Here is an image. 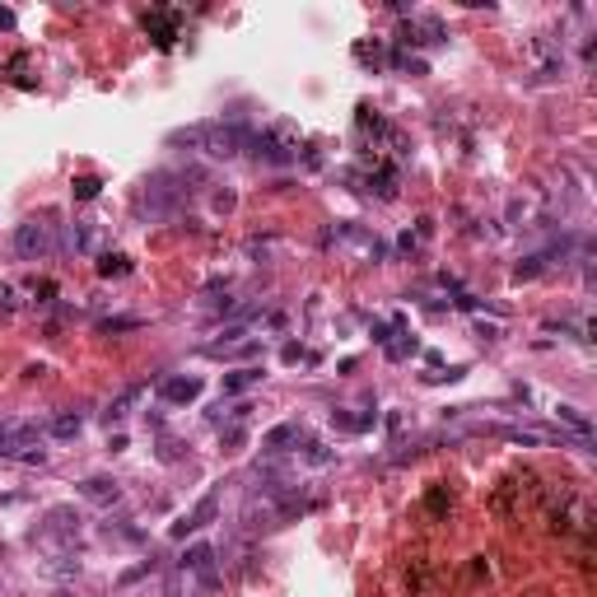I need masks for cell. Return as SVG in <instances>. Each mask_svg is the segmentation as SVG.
<instances>
[{
    "label": "cell",
    "instance_id": "obj_10",
    "mask_svg": "<svg viewBox=\"0 0 597 597\" xmlns=\"http://www.w3.org/2000/svg\"><path fill=\"white\" fill-rule=\"evenodd\" d=\"M79 429H84V420H79V415H56V420L47 424V434H51V439H75Z\"/></svg>",
    "mask_w": 597,
    "mask_h": 597
},
{
    "label": "cell",
    "instance_id": "obj_3",
    "mask_svg": "<svg viewBox=\"0 0 597 597\" xmlns=\"http://www.w3.org/2000/svg\"><path fill=\"white\" fill-rule=\"evenodd\" d=\"M215 509H220V495H215V490H210V495H201V504H196V509H191L187 518H177V523H173V536H187V532H201L205 523L215 518Z\"/></svg>",
    "mask_w": 597,
    "mask_h": 597
},
{
    "label": "cell",
    "instance_id": "obj_13",
    "mask_svg": "<svg viewBox=\"0 0 597 597\" xmlns=\"http://www.w3.org/2000/svg\"><path fill=\"white\" fill-rule=\"evenodd\" d=\"M136 327H145V317H103V322H98V331H136Z\"/></svg>",
    "mask_w": 597,
    "mask_h": 597
},
{
    "label": "cell",
    "instance_id": "obj_18",
    "mask_svg": "<svg viewBox=\"0 0 597 597\" xmlns=\"http://www.w3.org/2000/svg\"><path fill=\"white\" fill-rule=\"evenodd\" d=\"M0 29H15V15H10V10H0Z\"/></svg>",
    "mask_w": 597,
    "mask_h": 597
},
{
    "label": "cell",
    "instance_id": "obj_6",
    "mask_svg": "<svg viewBox=\"0 0 597 597\" xmlns=\"http://www.w3.org/2000/svg\"><path fill=\"white\" fill-rule=\"evenodd\" d=\"M289 443H298V424H294V420L276 424V429H271L266 439H262V453H266V457H280L285 448H289Z\"/></svg>",
    "mask_w": 597,
    "mask_h": 597
},
{
    "label": "cell",
    "instance_id": "obj_14",
    "mask_svg": "<svg viewBox=\"0 0 597 597\" xmlns=\"http://www.w3.org/2000/svg\"><path fill=\"white\" fill-rule=\"evenodd\" d=\"M136 397H141V388H126V392H122V397H117V401L108 406V420H122V415H126V406H131Z\"/></svg>",
    "mask_w": 597,
    "mask_h": 597
},
{
    "label": "cell",
    "instance_id": "obj_4",
    "mask_svg": "<svg viewBox=\"0 0 597 597\" xmlns=\"http://www.w3.org/2000/svg\"><path fill=\"white\" fill-rule=\"evenodd\" d=\"M177 19H182V15H173V10H154V15H145V29H150V38H154L159 47H173Z\"/></svg>",
    "mask_w": 597,
    "mask_h": 597
},
{
    "label": "cell",
    "instance_id": "obj_15",
    "mask_svg": "<svg viewBox=\"0 0 597 597\" xmlns=\"http://www.w3.org/2000/svg\"><path fill=\"white\" fill-rule=\"evenodd\" d=\"M98 187H103L98 177H75V201H94Z\"/></svg>",
    "mask_w": 597,
    "mask_h": 597
},
{
    "label": "cell",
    "instance_id": "obj_11",
    "mask_svg": "<svg viewBox=\"0 0 597 597\" xmlns=\"http://www.w3.org/2000/svg\"><path fill=\"white\" fill-rule=\"evenodd\" d=\"M131 271V262H126L122 252H103L98 257V276H126Z\"/></svg>",
    "mask_w": 597,
    "mask_h": 597
},
{
    "label": "cell",
    "instance_id": "obj_19",
    "mask_svg": "<svg viewBox=\"0 0 597 597\" xmlns=\"http://www.w3.org/2000/svg\"><path fill=\"white\" fill-rule=\"evenodd\" d=\"M0 550H5V546H0Z\"/></svg>",
    "mask_w": 597,
    "mask_h": 597
},
{
    "label": "cell",
    "instance_id": "obj_2",
    "mask_svg": "<svg viewBox=\"0 0 597 597\" xmlns=\"http://www.w3.org/2000/svg\"><path fill=\"white\" fill-rule=\"evenodd\" d=\"M15 252H19V257H29V262L47 257V252H51V224H42V220H24V224L15 229Z\"/></svg>",
    "mask_w": 597,
    "mask_h": 597
},
{
    "label": "cell",
    "instance_id": "obj_1",
    "mask_svg": "<svg viewBox=\"0 0 597 597\" xmlns=\"http://www.w3.org/2000/svg\"><path fill=\"white\" fill-rule=\"evenodd\" d=\"M243 145H248L243 126H201V150L210 159H234Z\"/></svg>",
    "mask_w": 597,
    "mask_h": 597
},
{
    "label": "cell",
    "instance_id": "obj_16",
    "mask_svg": "<svg viewBox=\"0 0 597 597\" xmlns=\"http://www.w3.org/2000/svg\"><path fill=\"white\" fill-rule=\"evenodd\" d=\"M303 457H308L313 467H327V462H331V453L322 448V443H308V453H303Z\"/></svg>",
    "mask_w": 597,
    "mask_h": 597
},
{
    "label": "cell",
    "instance_id": "obj_7",
    "mask_svg": "<svg viewBox=\"0 0 597 597\" xmlns=\"http://www.w3.org/2000/svg\"><path fill=\"white\" fill-rule=\"evenodd\" d=\"M79 495H84V500H94V504H112L122 490H117V481H108V476H89V481L79 486Z\"/></svg>",
    "mask_w": 597,
    "mask_h": 597
},
{
    "label": "cell",
    "instance_id": "obj_9",
    "mask_svg": "<svg viewBox=\"0 0 597 597\" xmlns=\"http://www.w3.org/2000/svg\"><path fill=\"white\" fill-rule=\"evenodd\" d=\"M555 415H560V420H565L569 429L579 434V439H588V434H593V420H588V415H583L579 406H560V411H555Z\"/></svg>",
    "mask_w": 597,
    "mask_h": 597
},
{
    "label": "cell",
    "instance_id": "obj_12",
    "mask_svg": "<svg viewBox=\"0 0 597 597\" xmlns=\"http://www.w3.org/2000/svg\"><path fill=\"white\" fill-rule=\"evenodd\" d=\"M75 523H79L75 509H51V514H47V527H51V532H70Z\"/></svg>",
    "mask_w": 597,
    "mask_h": 597
},
{
    "label": "cell",
    "instance_id": "obj_8",
    "mask_svg": "<svg viewBox=\"0 0 597 597\" xmlns=\"http://www.w3.org/2000/svg\"><path fill=\"white\" fill-rule=\"evenodd\" d=\"M262 383V369H234V374H224V397H238V392H248V388H257Z\"/></svg>",
    "mask_w": 597,
    "mask_h": 597
},
{
    "label": "cell",
    "instance_id": "obj_17",
    "mask_svg": "<svg viewBox=\"0 0 597 597\" xmlns=\"http://www.w3.org/2000/svg\"><path fill=\"white\" fill-rule=\"evenodd\" d=\"M150 569H154V560H150V565H136V569H126V574H122V588H126V583H141L145 574H150Z\"/></svg>",
    "mask_w": 597,
    "mask_h": 597
},
{
    "label": "cell",
    "instance_id": "obj_5",
    "mask_svg": "<svg viewBox=\"0 0 597 597\" xmlns=\"http://www.w3.org/2000/svg\"><path fill=\"white\" fill-rule=\"evenodd\" d=\"M159 397H164L168 406H187V401L201 397V378H168V383L159 388Z\"/></svg>",
    "mask_w": 597,
    "mask_h": 597
}]
</instances>
